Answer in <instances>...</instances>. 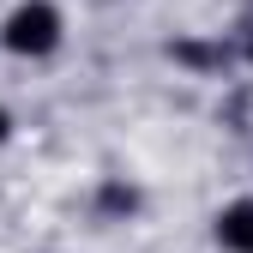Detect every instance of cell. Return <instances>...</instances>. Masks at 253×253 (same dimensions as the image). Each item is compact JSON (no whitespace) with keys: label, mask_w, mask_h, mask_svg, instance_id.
Returning a JSON list of instances; mask_svg holds the SVG:
<instances>
[{"label":"cell","mask_w":253,"mask_h":253,"mask_svg":"<svg viewBox=\"0 0 253 253\" xmlns=\"http://www.w3.org/2000/svg\"><path fill=\"white\" fill-rule=\"evenodd\" d=\"M54 37H60L54 6H18V12L6 18V48H12V54H48Z\"/></svg>","instance_id":"obj_1"},{"label":"cell","mask_w":253,"mask_h":253,"mask_svg":"<svg viewBox=\"0 0 253 253\" xmlns=\"http://www.w3.org/2000/svg\"><path fill=\"white\" fill-rule=\"evenodd\" d=\"M223 241L229 247H241V253H253V205H235V211H223Z\"/></svg>","instance_id":"obj_2"},{"label":"cell","mask_w":253,"mask_h":253,"mask_svg":"<svg viewBox=\"0 0 253 253\" xmlns=\"http://www.w3.org/2000/svg\"><path fill=\"white\" fill-rule=\"evenodd\" d=\"M0 139H6V115H0Z\"/></svg>","instance_id":"obj_3"}]
</instances>
